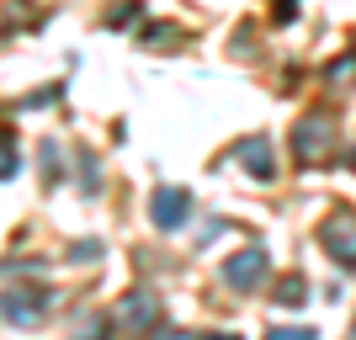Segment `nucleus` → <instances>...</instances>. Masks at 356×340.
<instances>
[{"label":"nucleus","instance_id":"1","mask_svg":"<svg viewBox=\"0 0 356 340\" xmlns=\"http://www.w3.org/2000/svg\"><path fill=\"white\" fill-rule=\"evenodd\" d=\"M48 309H54V293H48V287H11V293H0V319H6V325L32 330Z\"/></svg>","mask_w":356,"mask_h":340},{"label":"nucleus","instance_id":"10","mask_svg":"<svg viewBox=\"0 0 356 340\" xmlns=\"http://www.w3.org/2000/svg\"><path fill=\"white\" fill-rule=\"evenodd\" d=\"M112 335V319H106V314H90L86 325H80V340H106Z\"/></svg>","mask_w":356,"mask_h":340},{"label":"nucleus","instance_id":"17","mask_svg":"<svg viewBox=\"0 0 356 340\" xmlns=\"http://www.w3.org/2000/svg\"><path fill=\"white\" fill-rule=\"evenodd\" d=\"M351 165H356V149H351Z\"/></svg>","mask_w":356,"mask_h":340},{"label":"nucleus","instance_id":"15","mask_svg":"<svg viewBox=\"0 0 356 340\" xmlns=\"http://www.w3.org/2000/svg\"><path fill=\"white\" fill-rule=\"evenodd\" d=\"M160 340H202V335H186V330H165Z\"/></svg>","mask_w":356,"mask_h":340},{"label":"nucleus","instance_id":"11","mask_svg":"<svg viewBox=\"0 0 356 340\" xmlns=\"http://www.w3.org/2000/svg\"><path fill=\"white\" fill-rule=\"evenodd\" d=\"M346 80H356V54H346V59L330 64V86H346Z\"/></svg>","mask_w":356,"mask_h":340},{"label":"nucleus","instance_id":"14","mask_svg":"<svg viewBox=\"0 0 356 340\" xmlns=\"http://www.w3.org/2000/svg\"><path fill=\"white\" fill-rule=\"evenodd\" d=\"M165 38H176V27H144V43L165 48Z\"/></svg>","mask_w":356,"mask_h":340},{"label":"nucleus","instance_id":"12","mask_svg":"<svg viewBox=\"0 0 356 340\" xmlns=\"http://www.w3.org/2000/svg\"><path fill=\"white\" fill-rule=\"evenodd\" d=\"M266 340H319L314 330H303V325H287V330H271Z\"/></svg>","mask_w":356,"mask_h":340},{"label":"nucleus","instance_id":"5","mask_svg":"<svg viewBox=\"0 0 356 340\" xmlns=\"http://www.w3.org/2000/svg\"><path fill=\"white\" fill-rule=\"evenodd\" d=\"M192 192L186 186H160V192L149 197V218H154V229H181V223L192 218Z\"/></svg>","mask_w":356,"mask_h":340},{"label":"nucleus","instance_id":"7","mask_svg":"<svg viewBox=\"0 0 356 340\" xmlns=\"http://www.w3.org/2000/svg\"><path fill=\"white\" fill-rule=\"evenodd\" d=\"M234 165H239V170H250L255 181H271V176H277V149H271V138L266 133L239 138V144H234Z\"/></svg>","mask_w":356,"mask_h":340},{"label":"nucleus","instance_id":"9","mask_svg":"<svg viewBox=\"0 0 356 340\" xmlns=\"http://www.w3.org/2000/svg\"><path fill=\"white\" fill-rule=\"evenodd\" d=\"M6 176H16V138L0 128V181Z\"/></svg>","mask_w":356,"mask_h":340},{"label":"nucleus","instance_id":"8","mask_svg":"<svg viewBox=\"0 0 356 340\" xmlns=\"http://www.w3.org/2000/svg\"><path fill=\"white\" fill-rule=\"evenodd\" d=\"M277 303H282V309H298V303H309V282L298 277V271H293V277H282V282H277Z\"/></svg>","mask_w":356,"mask_h":340},{"label":"nucleus","instance_id":"16","mask_svg":"<svg viewBox=\"0 0 356 340\" xmlns=\"http://www.w3.org/2000/svg\"><path fill=\"white\" fill-rule=\"evenodd\" d=\"M202 340H239V335H202Z\"/></svg>","mask_w":356,"mask_h":340},{"label":"nucleus","instance_id":"4","mask_svg":"<svg viewBox=\"0 0 356 340\" xmlns=\"http://www.w3.org/2000/svg\"><path fill=\"white\" fill-rule=\"evenodd\" d=\"M266 250H261V245H245V250L239 255H229V261H223V282H229V287H234V293H250V287H261V282H266Z\"/></svg>","mask_w":356,"mask_h":340},{"label":"nucleus","instance_id":"13","mask_svg":"<svg viewBox=\"0 0 356 340\" xmlns=\"http://www.w3.org/2000/svg\"><path fill=\"white\" fill-rule=\"evenodd\" d=\"M134 16H138V6H134V0H128V6H118V11L106 16V27H128V22H134Z\"/></svg>","mask_w":356,"mask_h":340},{"label":"nucleus","instance_id":"3","mask_svg":"<svg viewBox=\"0 0 356 340\" xmlns=\"http://www.w3.org/2000/svg\"><path fill=\"white\" fill-rule=\"evenodd\" d=\"M330 149H335V122H330L325 112H309V118L293 128V154L303 165H314V160H325Z\"/></svg>","mask_w":356,"mask_h":340},{"label":"nucleus","instance_id":"2","mask_svg":"<svg viewBox=\"0 0 356 340\" xmlns=\"http://www.w3.org/2000/svg\"><path fill=\"white\" fill-rule=\"evenodd\" d=\"M319 245L325 255H335L341 271H356V213H330L319 223Z\"/></svg>","mask_w":356,"mask_h":340},{"label":"nucleus","instance_id":"6","mask_svg":"<svg viewBox=\"0 0 356 340\" xmlns=\"http://www.w3.org/2000/svg\"><path fill=\"white\" fill-rule=\"evenodd\" d=\"M112 325H122L128 335H149V325H160V303H154V293H128L112 309Z\"/></svg>","mask_w":356,"mask_h":340}]
</instances>
